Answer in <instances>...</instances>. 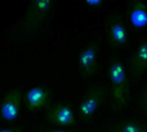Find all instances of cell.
Returning <instances> with one entry per match:
<instances>
[{
    "label": "cell",
    "mask_w": 147,
    "mask_h": 132,
    "mask_svg": "<svg viewBox=\"0 0 147 132\" xmlns=\"http://www.w3.org/2000/svg\"><path fill=\"white\" fill-rule=\"evenodd\" d=\"M109 132H147V126L138 121L127 120L115 125Z\"/></svg>",
    "instance_id": "cell-10"
},
{
    "label": "cell",
    "mask_w": 147,
    "mask_h": 132,
    "mask_svg": "<svg viewBox=\"0 0 147 132\" xmlns=\"http://www.w3.org/2000/svg\"><path fill=\"white\" fill-rule=\"evenodd\" d=\"M109 41L116 46H124L128 40L127 30L120 19H113L108 27Z\"/></svg>",
    "instance_id": "cell-8"
},
{
    "label": "cell",
    "mask_w": 147,
    "mask_h": 132,
    "mask_svg": "<svg viewBox=\"0 0 147 132\" xmlns=\"http://www.w3.org/2000/svg\"><path fill=\"white\" fill-rule=\"evenodd\" d=\"M22 94L21 90L14 88L9 90L3 97L0 106L1 117L6 121L16 120L20 113Z\"/></svg>",
    "instance_id": "cell-4"
},
{
    "label": "cell",
    "mask_w": 147,
    "mask_h": 132,
    "mask_svg": "<svg viewBox=\"0 0 147 132\" xmlns=\"http://www.w3.org/2000/svg\"><path fill=\"white\" fill-rule=\"evenodd\" d=\"M104 94V88L96 85L92 87L85 94L78 108L79 115L84 120H89L94 116L103 101Z\"/></svg>",
    "instance_id": "cell-2"
},
{
    "label": "cell",
    "mask_w": 147,
    "mask_h": 132,
    "mask_svg": "<svg viewBox=\"0 0 147 132\" xmlns=\"http://www.w3.org/2000/svg\"><path fill=\"white\" fill-rule=\"evenodd\" d=\"M98 52V46L96 45L90 44L80 52L78 62L80 74L84 77H90L96 72Z\"/></svg>",
    "instance_id": "cell-6"
},
{
    "label": "cell",
    "mask_w": 147,
    "mask_h": 132,
    "mask_svg": "<svg viewBox=\"0 0 147 132\" xmlns=\"http://www.w3.org/2000/svg\"><path fill=\"white\" fill-rule=\"evenodd\" d=\"M42 132H71L68 131H64V130H58V129H52V130H46Z\"/></svg>",
    "instance_id": "cell-13"
},
{
    "label": "cell",
    "mask_w": 147,
    "mask_h": 132,
    "mask_svg": "<svg viewBox=\"0 0 147 132\" xmlns=\"http://www.w3.org/2000/svg\"><path fill=\"white\" fill-rule=\"evenodd\" d=\"M50 101L49 88L44 86L31 88L26 94V104L30 110H35L45 107Z\"/></svg>",
    "instance_id": "cell-7"
},
{
    "label": "cell",
    "mask_w": 147,
    "mask_h": 132,
    "mask_svg": "<svg viewBox=\"0 0 147 132\" xmlns=\"http://www.w3.org/2000/svg\"><path fill=\"white\" fill-rule=\"evenodd\" d=\"M53 6L51 0H36L31 2L26 20L24 21V27L27 29H34L47 16Z\"/></svg>",
    "instance_id": "cell-5"
},
{
    "label": "cell",
    "mask_w": 147,
    "mask_h": 132,
    "mask_svg": "<svg viewBox=\"0 0 147 132\" xmlns=\"http://www.w3.org/2000/svg\"><path fill=\"white\" fill-rule=\"evenodd\" d=\"M133 72L135 75L142 74L147 70V40L142 41L135 50L130 61Z\"/></svg>",
    "instance_id": "cell-9"
},
{
    "label": "cell",
    "mask_w": 147,
    "mask_h": 132,
    "mask_svg": "<svg viewBox=\"0 0 147 132\" xmlns=\"http://www.w3.org/2000/svg\"><path fill=\"white\" fill-rule=\"evenodd\" d=\"M47 119L50 124L58 127H70L76 122L72 107L64 103L52 106L47 110Z\"/></svg>",
    "instance_id": "cell-3"
},
{
    "label": "cell",
    "mask_w": 147,
    "mask_h": 132,
    "mask_svg": "<svg viewBox=\"0 0 147 132\" xmlns=\"http://www.w3.org/2000/svg\"><path fill=\"white\" fill-rule=\"evenodd\" d=\"M0 132H22L20 128H4L0 130Z\"/></svg>",
    "instance_id": "cell-12"
},
{
    "label": "cell",
    "mask_w": 147,
    "mask_h": 132,
    "mask_svg": "<svg viewBox=\"0 0 147 132\" xmlns=\"http://www.w3.org/2000/svg\"><path fill=\"white\" fill-rule=\"evenodd\" d=\"M109 76L111 89V100L117 109L124 108L129 97V84L124 64L118 59H114L109 68Z\"/></svg>",
    "instance_id": "cell-1"
},
{
    "label": "cell",
    "mask_w": 147,
    "mask_h": 132,
    "mask_svg": "<svg viewBox=\"0 0 147 132\" xmlns=\"http://www.w3.org/2000/svg\"><path fill=\"white\" fill-rule=\"evenodd\" d=\"M102 3H103L102 0H87V1H85L86 4H88L90 6H93V7L101 5Z\"/></svg>",
    "instance_id": "cell-11"
},
{
    "label": "cell",
    "mask_w": 147,
    "mask_h": 132,
    "mask_svg": "<svg viewBox=\"0 0 147 132\" xmlns=\"http://www.w3.org/2000/svg\"><path fill=\"white\" fill-rule=\"evenodd\" d=\"M144 105H145V107H146L147 111V92L144 95Z\"/></svg>",
    "instance_id": "cell-14"
}]
</instances>
